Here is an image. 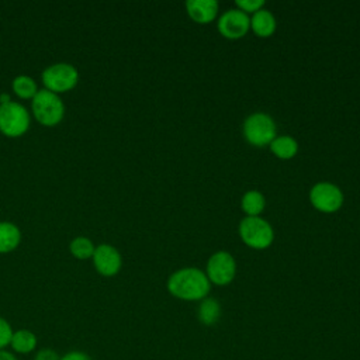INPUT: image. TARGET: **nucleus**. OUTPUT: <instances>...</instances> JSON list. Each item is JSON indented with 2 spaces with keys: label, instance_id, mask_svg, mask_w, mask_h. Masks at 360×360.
<instances>
[{
  "label": "nucleus",
  "instance_id": "nucleus-11",
  "mask_svg": "<svg viewBox=\"0 0 360 360\" xmlns=\"http://www.w3.org/2000/svg\"><path fill=\"white\" fill-rule=\"evenodd\" d=\"M186 13L197 24H210L219 15V4L217 0H187Z\"/></svg>",
  "mask_w": 360,
  "mask_h": 360
},
{
  "label": "nucleus",
  "instance_id": "nucleus-14",
  "mask_svg": "<svg viewBox=\"0 0 360 360\" xmlns=\"http://www.w3.org/2000/svg\"><path fill=\"white\" fill-rule=\"evenodd\" d=\"M38 338L30 329H17L14 330L10 342V347L13 353L17 354H30L37 349Z\"/></svg>",
  "mask_w": 360,
  "mask_h": 360
},
{
  "label": "nucleus",
  "instance_id": "nucleus-4",
  "mask_svg": "<svg viewBox=\"0 0 360 360\" xmlns=\"http://www.w3.org/2000/svg\"><path fill=\"white\" fill-rule=\"evenodd\" d=\"M34 118L44 127H56L65 117V104L59 94L39 89L31 100Z\"/></svg>",
  "mask_w": 360,
  "mask_h": 360
},
{
  "label": "nucleus",
  "instance_id": "nucleus-3",
  "mask_svg": "<svg viewBox=\"0 0 360 360\" xmlns=\"http://www.w3.org/2000/svg\"><path fill=\"white\" fill-rule=\"evenodd\" d=\"M240 240L250 249L264 250L274 242V229L263 217H243L238 225Z\"/></svg>",
  "mask_w": 360,
  "mask_h": 360
},
{
  "label": "nucleus",
  "instance_id": "nucleus-12",
  "mask_svg": "<svg viewBox=\"0 0 360 360\" xmlns=\"http://www.w3.org/2000/svg\"><path fill=\"white\" fill-rule=\"evenodd\" d=\"M250 30L259 38H269L277 30V20L270 10L263 7L250 15Z\"/></svg>",
  "mask_w": 360,
  "mask_h": 360
},
{
  "label": "nucleus",
  "instance_id": "nucleus-13",
  "mask_svg": "<svg viewBox=\"0 0 360 360\" xmlns=\"http://www.w3.org/2000/svg\"><path fill=\"white\" fill-rule=\"evenodd\" d=\"M269 148H270V152L281 160L292 159L300 150L298 141L291 135H277L270 142Z\"/></svg>",
  "mask_w": 360,
  "mask_h": 360
},
{
  "label": "nucleus",
  "instance_id": "nucleus-8",
  "mask_svg": "<svg viewBox=\"0 0 360 360\" xmlns=\"http://www.w3.org/2000/svg\"><path fill=\"white\" fill-rule=\"evenodd\" d=\"M205 274L214 285H228L236 276V260L233 255L226 250L214 252L205 264Z\"/></svg>",
  "mask_w": 360,
  "mask_h": 360
},
{
  "label": "nucleus",
  "instance_id": "nucleus-23",
  "mask_svg": "<svg viewBox=\"0 0 360 360\" xmlns=\"http://www.w3.org/2000/svg\"><path fill=\"white\" fill-rule=\"evenodd\" d=\"M60 360H93L90 354H87L83 350H70L60 356Z\"/></svg>",
  "mask_w": 360,
  "mask_h": 360
},
{
  "label": "nucleus",
  "instance_id": "nucleus-9",
  "mask_svg": "<svg viewBox=\"0 0 360 360\" xmlns=\"http://www.w3.org/2000/svg\"><path fill=\"white\" fill-rule=\"evenodd\" d=\"M217 30L226 39H239L250 31V17L236 7L226 8L217 18Z\"/></svg>",
  "mask_w": 360,
  "mask_h": 360
},
{
  "label": "nucleus",
  "instance_id": "nucleus-1",
  "mask_svg": "<svg viewBox=\"0 0 360 360\" xmlns=\"http://www.w3.org/2000/svg\"><path fill=\"white\" fill-rule=\"evenodd\" d=\"M211 283L204 270L193 266L181 267L173 271L167 281L166 288L170 295L181 301H201L208 297Z\"/></svg>",
  "mask_w": 360,
  "mask_h": 360
},
{
  "label": "nucleus",
  "instance_id": "nucleus-19",
  "mask_svg": "<svg viewBox=\"0 0 360 360\" xmlns=\"http://www.w3.org/2000/svg\"><path fill=\"white\" fill-rule=\"evenodd\" d=\"M94 243L87 236H76L69 243V252L73 257L79 260H87L93 257L94 253Z\"/></svg>",
  "mask_w": 360,
  "mask_h": 360
},
{
  "label": "nucleus",
  "instance_id": "nucleus-15",
  "mask_svg": "<svg viewBox=\"0 0 360 360\" xmlns=\"http://www.w3.org/2000/svg\"><path fill=\"white\" fill-rule=\"evenodd\" d=\"M240 208L245 217H259L266 208L264 194L256 188L245 191L240 198Z\"/></svg>",
  "mask_w": 360,
  "mask_h": 360
},
{
  "label": "nucleus",
  "instance_id": "nucleus-7",
  "mask_svg": "<svg viewBox=\"0 0 360 360\" xmlns=\"http://www.w3.org/2000/svg\"><path fill=\"white\" fill-rule=\"evenodd\" d=\"M41 79L45 86L44 89L55 94H62L76 87L79 83V72L73 65L60 62L45 68Z\"/></svg>",
  "mask_w": 360,
  "mask_h": 360
},
{
  "label": "nucleus",
  "instance_id": "nucleus-22",
  "mask_svg": "<svg viewBox=\"0 0 360 360\" xmlns=\"http://www.w3.org/2000/svg\"><path fill=\"white\" fill-rule=\"evenodd\" d=\"M34 360H60V356L55 349L44 347L35 352Z\"/></svg>",
  "mask_w": 360,
  "mask_h": 360
},
{
  "label": "nucleus",
  "instance_id": "nucleus-6",
  "mask_svg": "<svg viewBox=\"0 0 360 360\" xmlns=\"http://www.w3.org/2000/svg\"><path fill=\"white\" fill-rule=\"evenodd\" d=\"M311 205L323 214H333L343 207L345 195L342 188L332 181H318L315 183L308 193Z\"/></svg>",
  "mask_w": 360,
  "mask_h": 360
},
{
  "label": "nucleus",
  "instance_id": "nucleus-18",
  "mask_svg": "<svg viewBox=\"0 0 360 360\" xmlns=\"http://www.w3.org/2000/svg\"><path fill=\"white\" fill-rule=\"evenodd\" d=\"M11 87H13V91L15 93V96L22 100H32L34 96L39 90L37 86V82L28 75L15 76L11 82Z\"/></svg>",
  "mask_w": 360,
  "mask_h": 360
},
{
  "label": "nucleus",
  "instance_id": "nucleus-20",
  "mask_svg": "<svg viewBox=\"0 0 360 360\" xmlns=\"http://www.w3.org/2000/svg\"><path fill=\"white\" fill-rule=\"evenodd\" d=\"M13 333H14V329L11 323L6 318L0 316V350H7V347L10 346Z\"/></svg>",
  "mask_w": 360,
  "mask_h": 360
},
{
  "label": "nucleus",
  "instance_id": "nucleus-5",
  "mask_svg": "<svg viewBox=\"0 0 360 360\" xmlns=\"http://www.w3.org/2000/svg\"><path fill=\"white\" fill-rule=\"evenodd\" d=\"M28 110L17 101L0 104V132L8 138L22 136L30 128Z\"/></svg>",
  "mask_w": 360,
  "mask_h": 360
},
{
  "label": "nucleus",
  "instance_id": "nucleus-16",
  "mask_svg": "<svg viewBox=\"0 0 360 360\" xmlns=\"http://www.w3.org/2000/svg\"><path fill=\"white\" fill-rule=\"evenodd\" d=\"M21 242L20 228L8 221L0 222V253L13 252Z\"/></svg>",
  "mask_w": 360,
  "mask_h": 360
},
{
  "label": "nucleus",
  "instance_id": "nucleus-21",
  "mask_svg": "<svg viewBox=\"0 0 360 360\" xmlns=\"http://www.w3.org/2000/svg\"><path fill=\"white\" fill-rule=\"evenodd\" d=\"M235 6H236V8L242 10L243 13H246L250 17L252 14H255L256 11H259L260 8L264 7V1L263 0H236Z\"/></svg>",
  "mask_w": 360,
  "mask_h": 360
},
{
  "label": "nucleus",
  "instance_id": "nucleus-17",
  "mask_svg": "<svg viewBox=\"0 0 360 360\" xmlns=\"http://www.w3.org/2000/svg\"><path fill=\"white\" fill-rule=\"evenodd\" d=\"M197 318L205 326H212L221 318V304L212 297H205L197 308Z\"/></svg>",
  "mask_w": 360,
  "mask_h": 360
},
{
  "label": "nucleus",
  "instance_id": "nucleus-2",
  "mask_svg": "<svg viewBox=\"0 0 360 360\" xmlns=\"http://www.w3.org/2000/svg\"><path fill=\"white\" fill-rule=\"evenodd\" d=\"M242 135L245 141L252 146H269L270 142L277 136L276 121L267 112L255 111L243 120Z\"/></svg>",
  "mask_w": 360,
  "mask_h": 360
},
{
  "label": "nucleus",
  "instance_id": "nucleus-10",
  "mask_svg": "<svg viewBox=\"0 0 360 360\" xmlns=\"http://www.w3.org/2000/svg\"><path fill=\"white\" fill-rule=\"evenodd\" d=\"M91 259L96 271L104 277H112L118 274L122 267L121 253L115 246L110 243H101L96 246Z\"/></svg>",
  "mask_w": 360,
  "mask_h": 360
},
{
  "label": "nucleus",
  "instance_id": "nucleus-24",
  "mask_svg": "<svg viewBox=\"0 0 360 360\" xmlns=\"http://www.w3.org/2000/svg\"><path fill=\"white\" fill-rule=\"evenodd\" d=\"M0 360H18L17 356L8 350H0Z\"/></svg>",
  "mask_w": 360,
  "mask_h": 360
}]
</instances>
